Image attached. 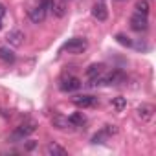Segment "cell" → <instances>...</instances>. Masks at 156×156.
Wrapping results in <instances>:
<instances>
[{
	"instance_id": "6da1fadb",
	"label": "cell",
	"mask_w": 156,
	"mask_h": 156,
	"mask_svg": "<svg viewBox=\"0 0 156 156\" xmlns=\"http://www.w3.org/2000/svg\"><path fill=\"white\" fill-rule=\"evenodd\" d=\"M88 48V42L87 39H81V37H75V39H70L64 46H62V51H68L72 55H77V53H83L87 51Z\"/></svg>"
},
{
	"instance_id": "7a4b0ae2",
	"label": "cell",
	"mask_w": 156,
	"mask_h": 156,
	"mask_svg": "<svg viewBox=\"0 0 156 156\" xmlns=\"http://www.w3.org/2000/svg\"><path fill=\"white\" fill-rule=\"evenodd\" d=\"M37 130V125L35 123H22V125H19L15 130H13V134L9 136V140L11 141H22L24 138H28L30 134H33Z\"/></svg>"
},
{
	"instance_id": "3957f363",
	"label": "cell",
	"mask_w": 156,
	"mask_h": 156,
	"mask_svg": "<svg viewBox=\"0 0 156 156\" xmlns=\"http://www.w3.org/2000/svg\"><path fill=\"white\" fill-rule=\"evenodd\" d=\"M59 88L62 92H75V90L81 88V81L77 79L75 75H68V77H62V79H61Z\"/></svg>"
},
{
	"instance_id": "277c9868",
	"label": "cell",
	"mask_w": 156,
	"mask_h": 156,
	"mask_svg": "<svg viewBox=\"0 0 156 156\" xmlns=\"http://www.w3.org/2000/svg\"><path fill=\"white\" fill-rule=\"evenodd\" d=\"M130 28L134 31H145L149 28V20H147V15H141V13H134L130 17Z\"/></svg>"
},
{
	"instance_id": "5b68a950",
	"label": "cell",
	"mask_w": 156,
	"mask_h": 156,
	"mask_svg": "<svg viewBox=\"0 0 156 156\" xmlns=\"http://www.w3.org/2000/svg\"><path fill=\"white\" fill-rule=\"evenodd\" d=\"M72 101H73V105L81 107V108H90V107L98 105V98H94V96H75Z\"/></svg>"
},
{
	"instance_id": "8992f818",
	"label": "cell",
	"mask_w": 156,
	"mask_h": 156,
	"mask_svg": "<svg viewBox=\"0 0 156 156\" xmlns=\"http://www.w3.org/2000/svg\"><path fill=\"white\" fill-rule=\"evenodd\" d=\"M24 33L20 31V30H13V31H9L8 33V37H6V41H8V44L9 46H15V48H19V46H22L24 44Z\"/></svg>"
},
{
	"instance_id": "52a82bcc",
	"label": "cell",
	"mask_w": 156,
	"mask_h": 156,
	"mask_svg": "<svg viewBox=\"0 0 156 156\" xmlns=\"http://www.w3.org/2000/svg\"><path fill=\"white\" fill-rule=\"evenodd\" d=\"M51 13H53V17H57V19H62L66 13H68V6H66V0H53V4H51Z\"/></svg>"
},
{
	"instance_id": "ba28073f",
	"label": "cell",
	"mask_w": 156,
	"mask_h": 156,
	"mask_svg": "<svg viewBox=\"0 0 156 156\" xmlns=\"http://www.w3.org/2000/svg\"><path fill=\"white\" fill-rule=\"evenodd\" d=\"M46 8H42L41 4L37 6V8H33L31 11H30V20L33 22V24H41V22H44V19H46Z\"/></svg>"
},
{
	"instance_id": "9c48e42d",
	"label": "cell",
	"mask_w": 156,
	"mask_h": 156,
	"mask_svg": "<svg viewBox=\"0 0 156 156\" xmlns=\"http://www.w3.org/2000/svg\"><path fill=\"white\" fill-rule=\"evenodd\" d=\"M136 112H138V118H141V121H151L152 116H154V107L149 105V103H143V105L138 107Z\"/></svg>"
},
{
	"instance_id": "30bf717a",
	"label": "cell",
	"mask_w": 156,
	"mask_h": 156,
	"mask_svg": "<svg viewBox=\"0 0 156 156\" xmlns=\"http://www.w3.org/2000/svg\"><path fill=\"white\" fill-rule=\"evenodd\" d=\"M92 15H94V19H98V20H107L108 19V9H107V6L103 4V2H98V4H94V8H92Z\"/></svg>"
},
{
	"instance_id": "8fae6325",
	"label": "cell",
	"mask_w": 156,
	"mask_h": 156,
	"mask_svg": "<svg viewBox=\"0 0 156 156\" xmlns=\"http://www.w3.org/2000/svg\"><path fill=\"white\" fill-rule=\"evenodd\" d=\"M46 154H48V156H66L68 151H66L64 147L57 145V143H50V145L46 147Z\"/></svg>"
},
{
	"instance_id": "7c38bea8",
	"label": "cell",
	"mask_w": 156,
	"mask_h": 156,
	"mask_svg": "<svg viewBox=\"0 0 156 156\" xmlns=\"http://www.w3.org/2000/svg\"><path fill=\"white\" fill-rule=\"evenodd\" d=\"M51 125L55 127V129H61V130H64V129H70L72 125H70V121H68V118H62V116H53L51 118Z\"/></svg>"
},
{
	"instance_id": "4fadbf2b",
	"label": "cell",
	"mask_w": 156,
	"mask_h": 156,
	"mask_svg": "<svg viewBox=\"0 0 156 156\" xmlns=\"http://www.w3.org/2000/svg\"><path fill=\"white\" fill-rule=\"evenodd\" d=\"M68 121H70V125H72V127H81V125H85L87 118H85L81 112H75V114H72V116L68 118Z\"/></svg>"
},
{
	"instance_id": "5bb4252c",
	"label": "cell",
	"mask_w": 156,
	"mask_h": 156,
	"mask_svg": "<svg viewBox=\"0 0 156 156\" xmlns=\"http://www.w3.org/2000/svg\"><path fill=\"white\" fill-rule=\"evenodd\" d=\"M0 59H2L4 62H13V61H15V53H13L9 48L2 46V48H0Z\"/></svg>"
},
{
	"instance_id": "9a60e30c",
	"label": "cell",
	"mask_w": 156,
	"mask_h": 156,
	"mask_svg": "<svg viewBox=\"0 0 156 156\" xmlns=\"http://www.w3.org/2000/svg\"><path fill=\"white\" fill-rule=\"evenodd\" d=\"M103 70H105L103 64H92V66L87 70V75L90 77V79H94V77H98L99 73H103Z\"/></svg>"
},
{
	"instance_id": "2e32d148",
	"label": "cell",
	"mask_w": 156,
	"mask_h": 156,
	"mask_svg": "<svg viewBox=\"0 0 156 156\" xmlns=\"http://www.w3.org/2000/svg\"><path fill=\"white\" fill-rule=\"evenodd\" d=\"M110 105H112V108H114V110H118V112H121V110H123V108L127 107V99L119 96V98H114V99L110 101Z\"/></svg>"
},
{
	"instance_id": "e0dca14e",
	"label": "cell",
	"mask_w": 156,
	"mask_h": 156,
	"mask_svg": "<svg viewBox=\"0 0 156 156\" xmlns=\"http://www.w3.org/2000/svg\"><path fill=\"white\" fill-rule=\"evenodd\" d=\"M136 13H141V15L149 13V2H147V0H140V2H136Z\"/></svg>"
},
{
	"instance_id": "ac0fdd59",
	"label": "cell",
	"mask_w": 156,
	"mask_h": 156,
	"mask_svg": "<svg viewBox=\"0 0 156 156\" xmlns=\"http://www.w3.org/2000/svg\"><path fill=\"white\" fill-rule=\"evenodd\" d=\"M103 132H105L107 136H112V134H116V132H118V129H116L114 125H105V129H103Z\"/></svg>"
},
{
	"instance_id": "d6986e66",
	"label": "cell",
	"mask_w": 156,
	"mask_h": 156,
	"mask_svg": "<svg viewBox=\"0 0 156 156\" xmlns=\"http://www.w3.org/2000/svg\"><path fill=\"white\" fill-rule=\"evenodd\" d=\"M105 138H108V136H107V134H105V132H103V130H101V132H99V134H96V136H94V138H92V141H94V143H101V141H103V140H105Z\"/></svg>"
},
{
	"instance_id": "ffe728a7",
	"label": "cell",
	"mask_w": 156,
	"mask_h": 156,
	"mask_svg": "<svg viewBox=\"0 0 156 156\" xmlns=\"http://www.w3.org/2000/svg\"><path fill=\"white\" fill-rule=\"evenodd\" d=\"M116 39H118V42H119V44H125V46H130V44H132V42L129 41V37H125V35H118Z\"/></svg>"
},
{
	"instance_id": "44dd1931",
	"label": "cell",
	"mask_w": 156,
	"mask_h": 156,
	"mask_svg": "<svg viewBox=\"0 0 156 156\" xmlns=\"http://www.w3.org/2000/svg\"><path fill=\"white\" fill-rule=\"evenodd\" d=\"M51 4H53V0H41V6H42V8H46V9H50V8H51Z\"/></svg>"
},
{
	"instance_id": "7402d4cb",
	"label": "cell",
	"mask_w": 156,
	"mask_h": 156,
	"mask_svg": "<svg viewBox=\"0 0 156 156\" xmlns=\"http://www.w3.org/2000/svg\"><path fill=\"white\" fill-rule=\"evenodd\" d=\"M4 15H6V6H4V4H0V19H2Z\"/></svg>"
},
{
	"instance_id": "603a6c76",
	"label": "cell",
	"mask_w": 156,
	"mask_h": 156,
	"mask_svg": "<svg viewBox=\"0 0 156 156\" xmlns=\"http://www.w3.org/2000/svg\"><path fill=\"white\" fill-rule=\"evenodd\" d=\"M0 28H2V19H0Z\"/></svg>"
}]
</instances>
